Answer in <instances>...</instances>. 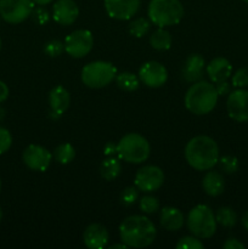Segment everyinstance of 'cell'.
Instances as JSON below:
<instances>
[{"mask_svg":"<svg viewBox=\"0 0 248 249\" xmlns=\"http://www.w3.org/2000/svg\"><path fill=\"white\" fill-rule=\"evenodd\" d=\"M122 242L131 248L148 247L155 241L157 230L152 221L143 215H131L119 225Z\"/></svg>","mask_w":248,"mask_h":249,"instance_id":"6da1fadb","label":"cell"},{"mask_svg":"<svg viewBox=\"0 0 248 249\" xmlns=\"http://www.w3.org/2000/svg\"><path fill=\"white\" fill-rule=\"evenodd\" d=\"M185 158L196 170H211L218 164L219 147L212 138L198 135L192 138L185 147Z\"/></svg>","mask_w":248,"mask_h":249,"instance_id":"7a4b0ae2","label":"cell"},{"mask_svg":"<svg viewBox=\"0 0 248 249\" xmlns=\"http://www.w3.org/2000/svg\"><path fill=\"white\" fill-rule=\"evenodd\" d=\"M218 92L213 84L198 80L189 88L185 94V106L196 116H204L212 112L218 102Z\"/></svg>","mask_w":248,"mask_h":249,"instance_id":"3957f363","label":"cell"},{"mask_svg":"<svg viewBox=\"0 0 248 249\" xmlns=\"http://www.w3.org/2000/svg\"><path fill=\"white\" fill-rule=\"evenodd\" d=\"M147 15L150 21L159 28L175 26L184 17V6L180 0H151Z\"/></svg>","mask_w":248,"mask_h":249,"instance_id":"277c9868","label":"cell"},{"mask_svg":"<svg viewBox=\"0 0 248 249\" xmlns=\"http://www.w3.org/2000/svg\"><path fill=\"white\" fill-rule=\"evenodd\" d=\"M150 143L140 134H126L117 143V155L128 163L139 164L145 162L150 157Z\"/></svg>","mask_w":248,"mask_h":249,"instance_id":"5b68a950","label":"cell"},{"mask_svg":"<svg viewBox=\"0 0 248 249\" xmlns=\"http://www.w3.org/2000/svg\"><path fill=\"white\" fill-rule=\"evenodd\" d=\"M216 219L211 207L198 204L190 211L187 215V228L197 238H211L216 231Z\"/></svg>","mask_w":248,"mask_h":249,"instance_id":"8992f818","label":"cell"},{"mask_svg":"<svg viewBox=\"0 0 248 249\" xmlns=\"http://www.w3.org/2000/svg\"><path fill=\"white\" fill-rule=\"evenodd\" d=\"M117 75V68L111 62L94 61L85 65L82 70V82L91 89H101L111 84Z\"/></svg>","mask_w":248,"mask_h":249,"instance_id":"52a82bcc","label":"cell"},{"mask_svg":"<svg viewBox=\"0 0 248 249\" xmlns=\"http://www.w3.org/2000/svg\"><path fill=\"white\" fill-rule=\"evenodd\" d=\"M33 9L32 0H0V17L7 23L17 24L26 21Z\"/></svg>","mask_w":248,"mask_h":249,"instance_id":"ba28073f","label":"cell"},{"mask_svg":"<svg viewBox=\"0 0 248 249\" xmlns=\"http://www.w3.org/2000/svg\"><path fill=\"white\" fill-rule=\"evenodd\" d=\"M94 36L88 29H78L67 36L65 40V50L71 57L82 58L91 51Z\"/></svg>","mask_w":248,"mask_h":249,"instance_id":"9c48e42d","label":"cell"},{"mask_svg":"<svg viewBox=\"0 0 248 249\" xmlns=\"http://www.w3.org/2000/svg\"><path fill=\"white\" fill-rule=\"evenodd\" d=\"M164 182V173L156 165H145L138 170L134 179L136 189L145 194L156 191Z\"/></svg>","mask_w":248,"mask_h":249,"instance_id":"30bf717a","label":"cell"},{"mask_svg":"<svg viewBox=\"0 0 248 249\" xmlns=\"http://www.w3.org/2000/svg\"><path fill=\"white\" fill-rule=\"evenodd\" d=\"M226 109L231 119L240 123L248 122V91L245 89H236L229 94Z\"/></svg>","mask_w":248,"mask_h":249,"instance_id":"8fae6325","label":"cell"},{"mask_svg":"<svg viewBox=\"0 0 248 249\" xmlns=\"http://www.w3.org/2000/svg\"><path fill=\"white\" fill-rule=\"evenodd\" d=\"M22 160L29 169L35 170V172H45L50 165L53 155L43 146L32 143L23 151Z\"/></svg>","mask_w":248,"mask_h":249,"instance_id":"7c38bea8","label":"cell"},{"mask_svg":"<svg viewBox=\"0 0 248 249\" xmlns=\"http://www.w3.org/2000/svg\"><path fill=\"white\" fill-rule=\"evenodd\" d=\"M139 79L148 88H159L164 85L168 79L167 68L159 62L148 61L140 67Z\"/></svg>","mask_w":248,"mask_h":249,"instance_id":"4fadbf2b","label":"cell"},{"mask_svg":"<svg viewBox=\"0 0 248 249\" xmlns=\"http://www.w3.org/2000/svg\"><path fill=\"white\" fill-rule=\"evenodd\" d=\"M105 10L111 18L130 19L140 9V0H105Z\"/></svg>","mask_w":248,"mask_h":249,"instance_id":"5bb4252c","label":"cell"},{"mask_svg":"<svg viewBox=\"0 0 248 249\" xmlns=\"http://www.w3.org/2000/svg\"><path fill=\"white\" fill-rule=\"evenodd\" d=\"M79 15V9L74 0H57L53 7V18L61 26L74 23Z\"/></svg>","mask_w":248,"mask_h":249,"instance_id":"9a60e30c","label":"cell"},{"mask_svg":"<svg viewBox=\"0 0 248 249\" xmlns=\"http://www.w3.org/2000/svg\"><path fill=\"white\" fill-rule=\"evenodd\" d=\"M108 231L101 224H90L84 231L83 240L89 249H101L108 242Z\"/></svg>","mask_w":248,"mask_h":249,"instance_id":"2e32d148","label":"cell"},{"mask_svg":"<svg viewBox=\"0 0 248 249\" xmlns=\"http://www.w3.org/2000/svg\"><path fill=\"white\" fill-rule=\"evenodd\" d=\"M232 73V66L225 57H215L207 66V74L213 83L228 80Z\"/></svg>","mask_w":248,"mask_h":249,"instance_id":"e0dca14e","label":"cell"},{"mask_svg":"<svg viewBox=\"0 0 248 249\" xmlns=\"http://www.w3.org/2000/svg\"><path fill=\"white\" fill-rule=\"evenodd\" d=\"M204 60L198 53H192L186 58L182 67V78L189 83H196L203 77Z\"/></svg>","mask_w":248,"mask_h":249,"instance_id":"ac0fdd59","label":"cell"},{"mask_svg":"<svg viewBox=\"0 0 248 249\" xmlns=\"http://www.w3.org/2000/svg\"><path fill=\"white\" fill-rule=\"evenodd\" d=\"M70 102V92L63 87L58 85V87L53 88L51 91L49 92V104H50L51 112L58 114V116H62L67 111Z\"/></svg>","mask_w":248,"mask_h":249,"instance_id":"d6986e66","label":"cell"},{"mask_svg":"<svg viewBox=\"0 0 248 249\" xmlns=\"http://www.w3.org/2000/svg\"><path fill=\"white\" fill-rule=\"evenodd\" d=\"M160 225L167 231H179L184 225V214L174 207H164L160 211Z\"/></svg>","mask_w":248,"mask_h":249,"instance_id":"ffe728a7","label":"cell"},{"mask_svg":"<svg viewBox=\"0 0 248 249\" xmlns=\"http://www.w3.org/2000/svg\"><path fill=\"white\" fill-rule=\"evenodd\" d=\"M202 187L204 192L211 197H216L221 195L225 189V181H224L223 175L219 172H208L203 178L202 181Z\"/></svg>","mask_w":248,"mask_h":249,"instance_id":"44dd1931","label":"cell"},{"mask_svg":"<svg viewBox=\"0 0 248 249\" xmlns=\"http://www.w3.org/2000/svg\"><path fill=\"white\" fill-rule=\"evenodd\" d=\"M121 162L114 157H108L107 160H102L101 165H100V174H101L102 179L107 180V181L116 179L121 174Z\"/></svg>","mask_w":248,"mask_h":249,"instance_id":"7402d4cb","label":"cell"},{"mask_svg":"<svg viewBox=\"0 0 248 249\" xmlns=\"http://www.w3.org/2000/svg\"><path fill=\"white\" fill-rule=\"evenodd\" d=\"M172 36L165 29L159 28L156 32H153L150 36V44L153 49L158 51H164L170 49L172 46Z\"/></svg>","mask_w":248,"mask_h":249,"instance_id":"603a6c76","label":"cell"},{"mask_svg":"<svg viewBox=\"0 0 248 249\" xmlns=\"http://www.w3.org/2000/svg\"><path fill=\"white\" fill-rule=\"evenodd\" d=\"M116 83L119 89L124 91H135L140 85V79L134 73L123 72L116 75Z\"/></svg>","mask_w":248,"mask_h":249,"instance_id":"cb8c5ba5","label":"cell"},{"mask_svg":"<svg viewBox=\"0 0 248 249\" xmlns=\"http://www.w3.org/2000/svg\"><path fill=\"white\" fill-rule=\"evenodd\" d=\"M216 223L223 225L224 228H232L237 223V214L230 207H221L215 214Z\"/></svg>","mask_w":248,"mask_h":249,"instance_id":"d4e9b609","label":"cell"},{"mask_svg":"<svg viewBox=\"0 0 248 249\" xmlns=\"http://www.w3.org/2000/svg\"><path fill=\"white\" fill-rule=\"evenodd\" d=\"M55 156L56 160L61 164H68V163L72 162L75 157V148L73 147L71 143L65 142L58 145L57 147L55 148Z\"/></svg>","mask_w":248,"mask_h":249,"instance_id":"484cf974","label":"cell"},{"mask_svg":"<svg viewBox=\"0 0 248 249\" xmlns=\"http://www.w3.org/2000/svg\"><path fill=\"white\" fill-rule=\"evenodd\" d=\"M150 22L143 17H139V18L134 19L129 24V33L135 38H141V36H146L150 31Z\"/></svg>","mask_w":248,"mask_h":249,"instance_id":"4316f807","label":"cell"},{"mask_svg":"<svg viewBox=\"0 0 248 249\" xmlns=\"http://www.w3.org/2000/svg\"><path fill=\"white\" fill-rule=\"evenodd\" d=\"M219 167L226 174H233L238 170V160L233 156H223L219 157Z\"/></svg>","mask_w":248,"mask_h":249,"instance_id":"83f0119b","label":"cell"},{"mask_svg":"<svg viewBox=\"0 0 248 249\" xmlns=\"http://www.w3.org/2000/svg\"><path fill=\"white\" fill-rule=\"evenodd\" d=\"M139 197V191L136 189V186H129L126 189H124L123 191L121 192V196H119V201L123 206L129 207L133 206L136 201H138Z\"/></svg>","mask_w":248,"mask_h":249,"instance_id":"f1b7e54d","label":"cell"},{"mask_svg":"<svg viewBox=\"0 0 248 249\" xmlns=\"http://www.w3.org/2000/svg\"><path fill=\"white\" fill-rule=\"evenodd\" d=\"M177 249H203L204 245L195 236H185L177 243Z\"/></svg>","mask_w":248,"mask_h":249,"instance_id":"f546056e","label":"cell"},{"mask_svg":"<svg viewBox=\"0 0 248 249\" xmlns=\"http://www.w3.org/2000/svg\"><path fill=\"white\" fill-rule=\"evenodd\" d=\"M140 209L146 214H153L159 209V202L153 196H143L140 199Z\"/></svg>","mask_w":248,"mask_h":249,"instance_id":"4dcf8cb0","label":"cell"},{"mask_svg":"<svg viewBox=\"0 0 248 249\" xmlns=\"http://www.w3.org/2000/svg\"><path fill=\"white\" fill-rule=\"evenodd\" d=\"M232 85L237 89L248 87V67H242L232 75Z\"/></svg>","mask_w":248,"mask_h":249,"instance_id":"1f68e13d","label":"cell"},{"mask_svg":"<svg viewBox=\"0 0 248 249\" xmlns=\"http://www.w3.org/2000/svg\"><path fill=\"white\" fill-rule=\"evenodd\" d=\"M65 50V44L61 43L60 40H50L44 46V51L50 57H57Z\"/></svg>","mask_w":248,"mask_h":249,"instance_id":"d6a6232c","label":"cell"},{"mask_svg":"<svg viewBox=\"0 0 248 249\" xmlns=\"http://www.w3.org/2000/svg\"><path fill=\"white\" fill-rule=\"evenodd\" d=\"M12 145V136L10 131L4 126H0V155L10 150Z\"/></svg>","mask_w":248,"mask_h":249,"instance_id":"836d02e7","label":"cell"},{"mask_svg":"<svg viewBox=\"0 0 248 249\" xmlns=\"http://www.w3.org/2000/svg\"><path fill=\"white\" fill-rule=\"evenodd\" d=\"M32 16H33V19L38 24H45L46 22H49V19H50V15H49V12L46 11L44 7H36L35 10L33 9V11H32Z\"/></svg>","mask_w":248,"mask_h":249,"instance_id":"e575fe53","label":"cell"},{"mask_svg":"<svg viewBox=\"0 0 248 249\" xmlns=\"http://www.w3.org/2000/svg\"><path fill=\"white\" fill-rule=\"evenodd\" d=\"M215 89L218 92L219 96H224V95L230 94L231 91V85L230 83H228V80H223V82L215 83Z\"/></svg>","mask_w":248,"mask_h":249,"instance_id":"d590c367","label":"cell"},{"mask_svg":"<svg viewBox=\"0 0 248 249\" xmlns=\"http://www.w3.org/2000/svg\"><path fill=\"white\" fill-rule=\"evenodd\" d=\"M224 249H245V245L241 243L237 238H229L226 240V242L223 245Z\"/></svg>","mask_w":248,"mask_h":249,"instance_id":"8d00e7d4","label":"cell"},{"mask_svg":"<svg viewBox=\"0 0 248 249\" xmlns=\"http://www.w3.org/2000/svg\"><path fill=\"white\" fill-rule=\"evenodd\" d=\"M104 153L107 157H113L114 155H117V145L114 142H107L104 147Z\"/></svg>","mask_w":248,"mask_h":249,"instance_id":"74e56055","label":"cell"},{"mask_svg":"<svg viewBox=\"0 0 248 249\" xmlns=\"http://www.w3.org/2000/svg\"><path fill=\"white\" fill-rule=\"evenodd\" d=\"M9 97V88L2 80H0V104Z\"/></svg>","mask_w":248,"mask_h":249,"instance_id":"f35d334b","label":"cell"},{"mask_svg":"<svg viewBox=\"0 0 248 249\" xmlns=\"http://www.w3.org/2000/svg\"><path fill=\"white\" fill-rule=\"evenodd\" d=\"M241 223H242V226L248 231V212H246L242 215V219H241Z\"/></svg>","mask_w":248,"mask_h":249,"instance_id":"ab89813d","label":"cell"},{"mask_svg":"<svg viewBox=\"0 0 248 249\" xmlns=\"http://www.w3.org/2000/svg\"><path fill=\"white\" fill-rule=\"evenodd\" d=\"M32 1H33L34 4L39 5V6H43V5L50 4V2L53 1V0H32Z\"/></svg>","mask_w":248,"mask_h":249,"instance_id":"60d3db41","label":"cell"},{"mask_svg":"<svg viewBox=\"0 0 248 249\" xmlns=\"http://www.w3.org/2000/svg\"><path fill=\"white\" fill-rule=\"evenodd\" d=\"M128 248V246L125 245V243H117V245H113L109 247V249H126Z\"/></svg>","mask_w":248,"mask_h":249,"instance_id":"b9f144b4","label":"cell"},{"mask_svg":"<svg viewBox=\"0 0 248 249\" xmlns=\"http://www.w3.org/2000/svg\"><path fill=\"white\" fill-rule=\"evenodd\" d=\"M4 117H5V109L2 108V107H0V121L4 119Z\"/></svg>","mask_w":248,"mask_h":249,"instance_id":"7bdbcfd3","label":"cell"},{"mask_svg":"<svg viewBox=\"0 0 248 249\" xmlns=\"http://www.w3.org/2000/svg\"><path fill=\"white\" fill-rule=\"evenodd\" d=\"M1 218H2V211L1 208H0V221H1Z\"/></svg>","mask_w":248,"mask_h":249,"instance_id":"ee69618b","label":"cell"},{"mask_svg":"<svg viewBox=\"0 0 248 249\" xmlns=\"http://www.w3.org/2000/svg\"><path fill=\"white\" fill-rule=\"evenodd\" d=\"M0 50H1V38H0Z\"/></svg>","mask_w":248,"mask_h":249,"instance_id":"f6af8a7d","label":"cell"},{"mask_svg":"<svg viewBox=\"0 0 248 249\" xmlns=\"http://www.w3.org/2000/svg\"><path fill=\"white\" fill-rule=\"evenodd\" d=\"M0 190H1V180H0Z\"/></svg>","mask_w":248,"mask_h":249,"instance_id":"bcb514c9","label":"cell"},{"mask_svg":"<svg viewBox=\"0 0 248 249\" xmlns=\"http://www.w3.org/2000/svg\"><path fill=\"white\" fill-rule=\"evenodd\" d=\"M242 1H245V2H247V4H248V0H242Z\"/></svg>","mask_w":248,"mask_h":249,"instance_id":"7dc6e473","label":"cell"}]
</instances>
